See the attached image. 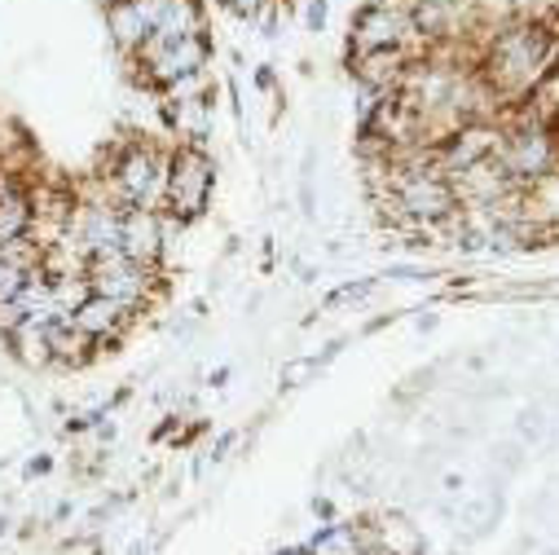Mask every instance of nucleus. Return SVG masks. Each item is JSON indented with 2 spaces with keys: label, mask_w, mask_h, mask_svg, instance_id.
Instances as JSON below:
<instances>
[{
  "label": "nucleus",
  "mask_w": 559,
  "mask_h": 555,
  "mask_svg": "<svg viewBox=\"0 0 559 555\" xmlns=\"http://www.w3.org/2000/svg\"><path fill=\"white\" fill-rule=\"evenodd\" d=\"M550 58H555V45H550L546 23H511L493 36L485 67H489L493 88L524 93L542 84V75L550 71Z\"/></svg>",
  "instance_id": "nucleus-1"
},
{
  "label": "nucleus",
  "mask_w": 559,
  "mask_h": 555,
  "mask_svg": "<svg viewBox=\"0 0 559 555\" xmlns=\"http://www.w3.org/2000/svg\"><path fill=\"white\" fill-rule=\"evenodd\" d=\"M212 186H216V164L207 160V151L181 146V151L168 160L164 199H168V208H173L177 221L203 216V212H207V199H212Z\"/></svg>",
  "instance_id": "nucleus-2"
},
{
  "label": "nucleus",
  "mask_w": 559,
  "mask_h": 555,
  "mask_svg": "<svg viewBox=\"0 0 559 555\" xmlns=\"http://www.w3.org/2000/svg\"><path fill=\"white\" fill-rule=\"evenodd\" d=\"M168 186V160L155 146H132L115 173H110V194L115 208H151Z\"/></svg>",
  "instance_id": "nucleus-3"
},
{
  "label": "nucleus",
  "mask_w": 559,
  "mask_h": 555,
  "mask_svg": "<svg viewBox=\"0 0 559 555\" xmlns=\"http://www.w3.org/2000/svg\"><path fill=\"white\" fill-rule=\"evenodd\" d=\"M88 283L97 296H110L123 309H142L151 300V287H155V269L128 260L123 251H106V256L88 260Z\"/></svg>",
  "instance_id": "nucleus-4"
},
{
  "label": "nucleus",
  "mask_w": 559,
  "mask_h": 555,
  "mask_svg": "<svg viewBox=\"0 0 559 555\" xmlns=\"http://www.w3.org/2000/svg\"><path fill=\"white\" fill-rule=\"evenodd\" d=\"M132 58L146 67V80L151 84L168 88V84H177L186 75H199L207 67V58H212V45H207V36H186V40H159V36H151Z\"/></svg>",
  "instance_id": "nucleus-5"
},
{
  "label": "nucleus",
  "mask_w": 559,
  "mask_h": 555,
  "mask_svg": "<svg viewBox=\"0 0 559 555\" xmlns=\"http://www.w3.org/2000/svg\"><path fill=\"white\" fill-rule=\"evenodd\" d=\"M498 146H502V132H498L493 123L472 119V123L454 128L450 137H441V142L432 146V164H437V173L450 181V177H463V173H472L476 164L493 160Z\"/></svg>",
  "instance_id": "nucleus-6"
},
{
  "label": "nucleus",
  "mask_w": 559,
  "mask_h": 555,
  "mask_svg": "<svg viewBox=\"0 0 559 555\" xmlns=\"http://www.w3.org/2000/svg\"><path fill=\"white\" fill-rule=\"evenodd\" d=\"M414 40L418 36H414V23H409V10L396 5V0H370L361 14H353V45H357V54H374V49H405L409 54Z\"/></svg>",
  "instance_id": "nucleus-7"
},
{
  "label": "nucleus",
  "mask_w": 559,
  "mask_h": 555,
  "mask_svg": "<svg viewBox=\"0 0 559 555\" xmlns=\"http://www.w3.org/2000/svg\"><path fill=\"white\" fill-rule=\"evenodd\" d=\"M493 160L511 181H542L555 168V142L542 128H520V132L502 137Z\"/></svg>",
  "instance_id": "nucleus-8"
},
{
  "label": "nucleus",
  "mask_w": 559,
  "mask_h": 555,
  "mask_svg": "<svg viewBox=\"0 0 559 555\" xmlns=\"http://www.w3.org/2000/svg\"><path fill=\"white\" fill-rule=\"evenodd\" d=\"M159 0H106V32L123 54H136L155 36Z\"/></svg>",
  "instance_id": "nucleus-9"
},
{
  "label": "nucleus",
  "mask_w": 559,
  "mask_h": 555,
  "mask_svg": "<svg viewBox=\"0 0 559 555\" xmlns=\"http://www.w3.org/2000/svg\"><path fill=\"white\" fill-rule=\"evenodd\" d=\"M119 251L136 264H159L164 256V221L155 208H123L119 216Z\"/></svg>",
  "instance_id": "nucleus-10"
},
{
  "label": "nucleus",
  "mask_w": 559,
  "mask_h": 555,
  "mask_svg": "<svg viewBox=\"0 0 559 555\" xmlns=\"http://www.w3.org/2000/svg\"><path fill=\"white\" fill-rule=\"evenodd\" d=\"M128 318H132V309H123L119 300H110V296H97V292H93V296L71 314V327L97 344V340H115V335L128 327Z\"/></svg>",
  "instance_id": "nucleus-11"
},
{
  "label": "nucleus",
  "mask_w": 559,
  "mask_h": 555,
  "mask_svg": "<svg viewBox=\"0 0 559 555\" xmlns=\"http://www.w3.org/2000/svg\"><path fill=\"white\" fill-rule=\"evenodd\" d=\"M361 62H357V80H361V88H370V93H392L396 84H401V75H405V67L414 62L405 49H374V54H357Z\"/></svg>",
  "instance_id": "nucleus-12"
},
{
  "label": "nucleus",
  "mask_w": 559,
  "mask_h": 555,
  "mask_svg": "<svg viewBox=\"0 0 559 555\" xmlns=\"http://www.w3.org/2000/svg\"><path fill=\"white\" fill-rule=\"evenodd\" d=\"M155 36H159V40L203 36V5H199V0H159Z\"/></svg>",
  "instance_id": "nucleus-13"
},
{
  "label": "nucleus",
  "mask_w": 559,
  "mask_h": 555,
  "mask_svg": "<svg viewBox=\"0 0 559 555\" xmlns=\"http://www.w3.org/2000/svg\"><path fill=\"white\" fill-rule=\"evenodd\" d=\"M32 225H36V199L19 181H10L0 190V243L32 234Z\"/></svg>",
  "instance_id": "nucleus-14"
},
{
  "label": "nucleus",
  "mask_w": 559,
  "mask_h": 555,
  "mask_svg": "<svg viewBox=\"0 0 559 555\" xmlns=\"http://www.w3.org/2000/svg\"><path fill=\"white\" fill-rule=\"evenodd\" d=\"M168 119L177 123V132L194 146L207 132V97H168Z\"/></svg>",
  "instance_id": "nucleus-15"
},
{
  "label": "nucleus",
  "mask_w": 559,
  "mask_h": 555,
  "mask_svg": "<svg viewBox=\"0 0 559 555\" xmlns=\"http://www.w3.org/2000/svg\"><path fill=\"white\" fill-rule=\"evenodd\" d=\"M309 555H361V542H357V529L353 524H331L313 538Z\"/></svg>",
  "instance_id": "nucleus-16"
},
{
  "label": "nucleus",
  "mask_w": 559,
  "mask_h": 555,
  "mask_svg": "<svg viewBox=\"0 0 559 555\" xmlns=\"http://www.w3.org/2000/svg\"><path fill=\"white\" fill-rule=\"evenodd\" d=\"M374 292V278H361V283H344V287H335L331 296H326V309H344V305H357V300H366Z\"/></svg>",
  "instance_id": "nucleus-17"
},
{
  "label": "nucleus",
  "mask_w": 559,
  "mask_h": 555,
  "mask_svg": "<svg viewBox=\"0 0 559 555\" xmlns=\"http://www.w3.org/2000/svg\"><path fill=\"white\" fill-rule=\"evenodd\" d=\"M32 318H27V309L19 305V300H0V335H14V331H23Z\"/></svg>",
  "instance_id": "nucleus-18"
},
{
  "label": "nucleus",
  "mask_w": 559,
  "mask_h": 555,
  "mask_svg": "<svg viewBox=\"0 0 559 555\" xmlns=\"http://www.w3.org/2000/svg\"><path fill=\"white\" fill-rule=\"evenodd\" d=\"M23 283H27V273H23V269H14V264H5V260H0V300H19Z\"/></svg>",
  "instance_id": "nucleus-19"
},
{
  "label": "nucleus",
  "mask_w": 559,
  "mask_h": 555,
  "mask_svg": "<svg viewBox=\"0 0 559 555\" xmlns=\"http://www.w3.org/2000/svg\"><path fill=\"white\" fill-rule=\"evenodd\" d=\"M313 370H318V357L287 362V366H283V383H287V388H300V383H309V379H313Z\"/></svg>",
  "instance_id": "nucleus-20"
},
{
  "label": "nucleus",
  "mask_w": 559,
  "mask_h": 555,
  "mask_svg": "<svg viewBox=\"0 0 559 555\" xmlns=\"http://www.w3.org/2000/svg\"><path fill=\"white\" fill-rule=\"evenodd\" d=\"M326 19H331V5H326V0H309V14H305L309 32H322V27H326Z\"/></svg>",
  "instance_id": "nucleus-21"
},
{
  "label": "nucleus",
  "mask_w": 559,
  "mask_h": 555,
  "mask_svg": "<svg viewBox=\"0 0 559 555\" xmlns=\"http://www.w3.org/2000/svg\"><path fill=\"white\" fill-rule=\"evenodd\" d=\"M225 5H229L238 19H255L264 5H273V0H225Z\"/></svg>",
  "instance_id": "nucleus-22"
},
{
  "label": "nucleus",
  "mask_w": 559,
  "mask_h": 555,
  "mask_svg": "<svg viewBox=\"0 0 559 555\" xmlns=\"http://www.w3.org/2000/svg\"><path fill=\"white\" fill-rule=\"evenodd\" d=\"M528 5H533V10H555L559 0H528Z\"/></svg>",
  "instance_id": "nucleus-23"
},
{
  "label": "nucleus",
  "mask_w": 559,
  "mask_h": 555,
  "mask_svg": "<svg viewBox=\"0 0 559 555\" xmlns=\"http://www.w3.org/2000/svg\"><path fill=\"white\" fill-rule=\"evenodd\" d=\"M287 555H300V551H287Z\"/></svg>",
  "instance_id": "nucleus-24"
}]
</instances>
